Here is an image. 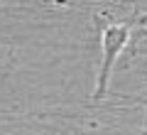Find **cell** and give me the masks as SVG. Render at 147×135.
<instances>
[{
    "label": "cell",
    "mask_w": 147,
    "mask_h": 135,
    "mask_svg": "<svg viewBox=\"0 0 147 135\" xmlns=\"http://www.w3.org/2000/svg\"><path fill=\"white\" fill-rule=\"evenodd\" d=\"M137 25H147V15H137L125 22H103L100 25V47H103V59H100V71H98V86H96L93 98L100 101L108 88V79L113 71V64L120 57V52L127 47L132 37V30Z\"/></svg>",
    "instance_id": "1"
},
{
    "label": "cell",
    "mask_w": 147,
    "mask_h": 135,
    "mask_svg": "<svg viewBox=\"0 0 147 135\" xmlns=\"http://www.w3.org/2000/svg\"><path fill=\"white\" fill-rule=\"evenodd\" d=\"M142 135H147V120H145V133H142Z\"/></svg>",
    "instance_id": "2"
}]
</instances>
